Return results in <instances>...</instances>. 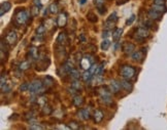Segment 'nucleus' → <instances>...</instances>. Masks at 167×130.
I'll return each instance as SVG.
<instances>
[{
  "label": "nucleus",
  "mask_w": 167,
  "mask_h": 130,
  "mask_svg": "<svg viewBox=\"0 0 167 130\" xmlns=\"http://www.w3.org/2000/svg\"><path fill=\"white\" fill-rule=\"evenodd\" d=\"M120 74H121V76H122L123 79L131 80L132 78H134L135 75H136V70H135V68L132 67V66L125 65L121 68Z\"/></svg>",
  "instance_id": "obj_1"
},
{
  "label": "nucleus",
  "mask_w": 167,
  "mask_h": 130,
  "mask_svg": "<svg viewBox=\"0 0 167 130\" xmlns=\"http://www.w3.org/2000/svg\"><path fill=\"white\" fill-rule=\"evenodd\" d=\"M43 83L40 80H34L31 83H29L28 91L31 94H40L43 93Z\"/></svg>",
  "instance_id": "obj_2"
},
{
  "label": "nucleus",
  "mask_w": 167,
  "mask_h": 130,
  "mask_svg": "<svg viewBox=\"0 0 167 130\" xmlns=\"http://www.w3.org/2000/svg\"><path fill=\"white\" fill-rule=\"evenodd\" d=\"M31 14H29L27 10H18L14 14V22L18 25H24L29 19V16Z\"/></svg>",
  "instance_id": "obj_3"
},
{
  "label": "nucleus",
  "mask_w": 167,
  "mask_h": 130,
  "mask_svg": "<svg viewBox=\"0 0 167 130\" xmlns=\"http://www.w3.org/2000/svg\"><path fill=\"white\" fill-rule=\"evenodd\" d=\"M95 63V58L92 54H86L85 56H82V60L80 62V65L82 69H85V70H88L91 68V66Z\"/></svg>",
  "instance_id": "obj_4"
},
{
  "label": "nucleus",
  "mask_w": 167,
  "mask_h": 130,
  "mask_svg": "<svg viewBox=\"0 0 167 130\" xmlns=\"http://www.w3.org/2000/svg\"><path fill=\"white\" fill-rule=\"evenodd\" d=\"M18 41V34H16V31L14 30H10L6 33V36H5V42H6V44L10 45H14Z\"/></svg>",
  "instance_id": "obj_5"
},
{
  "label": "nucleus",
  "mask_w": 167,
  "mask_h": 130,
  "mask_svg": "<svg viewBox=\"0 0 167 130\" xmlns=\"http://www.w3.org/2000/svg\"><path fill=\"white\" fill-rule=\"evenodd\" d=\"M117 21H118L117 14H115V12H113V14L109 16V18L106 20L105 23H104V29H105V30H111V29L115 27Z\"/></svg>",
  "instance_id": "obj_6"
},
{
  "label": "nucleus",
  "mask_w": 167,
  "mask_h": 130,
  "mask_svg": "<svg viewBox=\"0 0 167 130\" xmlns=\"http://www.w3.org/2000/svg\"><path fill=\"white\" fill-rule=\"evenodd\" d=\"M108 88L111 90V93H119L122 89V86H121L120 81L118 80H111L109 85H108Z\"/></svg>",
  "instance_id": "obj_7"
},
{
  "label": "nucleus",
  "mask_w": 167,
  "mask_h": 130,
  "mask_svg": "<svg viewBox=\"0 0 167 130\" xmlns=\"http://www.w3.org/2000/svg\"><path fill=\"white\" fill-rule=\"evenodd\" d=\"M150 36V31L146 28V27H139L136 30V39H144V38H148Z\"/></svg>",
  "instance_id": "obj_8"
},
{
  "label": "nucleus",
  "mask_w": 167,
  "mask_h": 130,
  "mask_svg": "<svg viewBox=\"0 0 167 130\" xmlns=\"http://www.w3.org/2000/svg\"><path fill=\"white\" fill-rule=\"evenodd\" d=\"M144 49L142 50H137V51H134L133 53H132V60L137 62V63H141L144 58Z\"/></svg>",
  "instance_id": "obj_9"
},
{
  "label": "nucleus",
  "mask_w": 167,
  "mask_h": 130,
  "mask_svg": "<svg viewBox=\"0 0 167 130\" xmlns=\"http://www.w3.org/2000/svg\"><path fill=\"white\" fill-rule=\"evenodd\" d=\"M56 24L58 27H64L67 24V16L65 12H61L56 19Z\"/></svg>",
  "instance_id": "obj_10"
},
{
  "label": "nucleus",
  "mask_w": 167,
  "mask_h": 130,
  "mask_svg": "<svg viewBox=\"0 0 167 130\" xmlns=\"http://www.w3.org/2000/svg\"><path fill=\"white\" fill-rule=\"evenodd\" d=\"M120 83H121V86H122V88L124 90H126L127 92H131L133 90V84L127 79H123V80H120Z\"/></svg>",
  "instance_id": "obj_11"
},
{
  "label": "nucleus",
  "mask_w": 167,
  "mask_h": 130,
  "mask_svg": "<svg viewBox=\"0 0 167 130\" xmlns=\"http://www.w3.org/2000/svg\"><path fill=\"white\" fill-rule=\"evenodd\" d=\"M123 51L127 56H132V53L135 51V45L133 43H125L123 46Z\"/></svg>",
  "instance_id": "obj_12"
},
{
  "label": "nucleus",
  "mask_w": 167,
  "mask_h": 130,
  "mask_svg": "<svg viewBox=\"0 0 167 130\" xmlns=\"http://www.w3.org/2000/svg\"><path fill=\"white\" fill-rule=\"evenodd\" d=\"M78 117L80 119V120H89V119L91 118L89 110L85 109V108L80 109V111H78Z\"/></svg>",
  "instance_id": "obj_13"
},
{
  "label": "nucleus",
  "mask_w": 167,
  "mask_h": 130,
  "mask_svg": "<svg viewBox=\"0 0 167 130\" xmlns=\"http://www.w3.org/2000/svg\"><path fill=\"white\" fill-rule=\"evenodd\" d=\"M148 16L151 20H155V21H159L162 18V14L161 12H156V10L152 9V8L148 12Z\"/></svg>",
  "instance_id": "obj_14"
},
{
  "label": "nucleus",
  "mask_w": 167,
  "mask_h": 130,
  "mask_svg": "<svg viewBox=\"0 0 167 130\" xmlns=\"http://www.w3.org/2000/svg\"><path fill=\"white\" fill-rule=\"evenodd\" d=\"M104 118V114L103 112L100 111V110H96L94 112V114H93V119H94L95 123H100Z\"/></svg>",
  "instance_id": "obj_15"
},
{
  "label": "nucleus",
  "mask_w": 167,
  "mask_h": 130,
  "mask_svg": "<svg viewBox=\"0 0 167 130\" xmlns=\"http://www.w3.org/2000/svg\"><path fill=\"white\" fill-rule=\"evenodd\" d=\"M10 9H12V3L8 2V1H5V2L1 3V10H0V16H2L5 12H10Z\"/></svg>",
  "instance_id": "obj_16"
},
{
  "label": "nucleus",
  "mask_w": 167,
  "mask_h": 130,
  "mask_svg": "<svg viewBox=\"0 0 167 130\" xmlns=\"http://www.w3.org/2000/svg\"><path fill=\"white\" fill-rule=\"evenodd\" d=\"M28 56L30 58L29 60H38V58H39V56H38L37 48H36V47H31V48L29 49Z\"/></svg>",
  "instance_id": "obj_17"
},
{
  "label": "nucleus",
  "mask_w": 167,
  "mask_h": 130,
  "mask_svg": "<svg viewBox=\"0 0 167 130\" xmlns=\"http://www.w3.org/2000/svg\"><path fill=\"white\" fill-rule=\"evenodd\" d=\"M84 102H85V100H84V98L80 96V95H76V96L72 98L73 106H76V107H78V108L82 107V106L84 105Z\"/></svg>",
  "instance_id": "obj_18"
},
{
  "label": "nucleus",
  "mask_w": 167,
  "mask_h": 130,
  "mask_svg": "<svg viewBox=\"0 0 167 130\" xmlns=\"http://www.w3.org/2000/svg\"><path fill=\"white\" fill-rule=\"evenodd\" d=\"M67 41V35H66L65 32H60L58 37H57V43L59 45L65 44V42Z\"/></svg>",
  "instance_id": "obj_19"
},
{
  "label": "nucleus",
  "mask_w": 167,
  "mask_h": 130,
  "mask_svg": "<svg viewBox=\"0 0 167 130\" xmlns=\"http://www.w3.org/2000/svg\"><path fill=\"white\" fill-rule=\"evenodd\" d=\"M93 76H94V75L92 74L91 71L85 70V72L82 73V79L85 82H88V83H89V82L92 80V78H93Z\"/></svg>",
  "instance_id": "obj_20"
},
{
  "label": "nucleus",
  "mask_w": 167,
  "mask_h": 130,
  "mask_svg": "<svg viewBox=\"0 0 167 130\" xmlns=\"http://www.w3.org/2000/svg\"><path fill=\"white\" fill-rule=\"evenodd\" d=\"M123 34V29L122 28H115V30L113 31V39L115 41H118L121 37H122Z\"/></svg>",
  "instance_id": "obj_21"
},
{
  "label": "nucleus",
  "mask_w": 167,
  "mask_h": 130,
  "mask_svg": "<svg viewBox=\"0 0 167 130\" xmlns=\"http://www.w3.org/2000/svg\"><path fill=\"white\" fill-rule=\"evenodd\" d=\"M152 9L163 14V12H166L167 8L166 6H165V4H156V3H154V4L152 5Z\"/></svg>",
  "instance_id": "obj_22"
},
{
  "label": "nucleus",
  "mask_w": 167,
  "mask_h": 130,
  "mask_svg": "<svg viewBox=\"0 0 167 130\" xmlns=\"http://www.w3.org/2000/svg\"><path fill=\"white\" fill-rule=\"evenodd\" d=\"M43 85H45V87H47H47H51V86L54 85L55 82H54V80H53L52 77L47 76V77H45V79H43Z\"/></svg>",
  "instance_id": "obj_23"
},
{
  "label": "nucleus",
  "mask_w": 167,
  "mask_h": 130,
  "mask_svg": "<svg viewBox=\"0 0 167 130\" xmlns=\"http://www.w3.org/2000/svg\"><path fill=\"white\" fill-rule=\"evenodd\" d=\"M69 76L72 80H78L80 77V71L78 69H73L70 73H69Z\"/></svg>",
  "instance_id": "obj_24"
},
{
  "label": "nucleus",
  "mask_w": 167,
  "mask_h": 130,
  "mask_svg": "<svg viewBox=\"0 0 167 130\" xmlns=\"http://www.w3.org/2000/svg\"><path fill=\"white\" fill-rule=\"evenodd\" d=\"M30 66H31V63L29 62V60H24V62H22V63L20 64L19 69L21 71H26L30 68Z\"/></svg>",
  "instance_id": "obj_25"
},
{
  "label": "nucleus",
  "mask_w": 167,
  "mask_h": 130,
  "mask_svg": "<svg viewBox=\"0 0 167 130\" xmlns=\"http://www.w3.org/2000/svg\"><path fill=\"white\" fill-rule=\"evenodd\" d=\"M100 100H101V102L104 104V105H111V102H113L111 95H108V96H100Z\"/></svg>",
  "instance_id": "obj_26"
},
{
  "label": "nucleus",
  "mask_w": 167,
  "mask_h": 130,
  "mask_svg": "<svg viewBox=\"0 0 167 130\" xmlns=\"http://www.w3.org/2000/svg\"><path fill=\"white\" fill-rule=\"evenodd\" d=\"M49 9V12H51V14H57V12H59V5H58L57 2H54L51 4Z\"/></svg>",
  "instance_id": "obj_27"
},
{
  "label": "nucleus",
  "mask_w": 167,
  "mask_h": 130,
  "mask_svg": "<svg viewBox=\"0 0 167 130\" xmlns=\"http://www.w3.org/2000/svg\"><path fill=\"white\" fill-rule=\"evenodd\" d=\"M39 8L40 7L38 6V5H34V6L30 9V14L33 18H35V16H37L38 14H39Z\"/></svg>",
  "instance_id": "obj_28"
},
{
  "label": "nucleus",
  "mask_w": 167,
  "mask_h": 130,
  "mask_svg": "<svg viewBox=\"0 0 167 130\" xmlns=\"http://www.w3.org/2000/svg\"><path fill=\"white\" fill-rule=\"evenodd\" d=\"M109 46H111V41L108 39H104L103 41L101 42V49L102 50H107L108 48H109Z\"/></svg>",
  "instance_id": "obj_29"
},
{
  "label": "nucleus",
  "mask_w": 167,
  "mask_h": 130,
  "mask_svg": "<svg viewBox=\"0 0 167 130\" xmlns=\"http://www.w3.org/2000/svg\"><path fill=\"white\" fill-rule=\"evenodd\" d=\"M45 30H47V28H45V26L40 25L37 28V30H36V34H37V36H43L45 33Z\"/></svg>",
  "instance_id": "obj_30"
},
{
  "label": "nucleus",
  "mask_w": 167,
  "mask_h": 130,
  "mask_svg": "<svg viewBox=\"0 0 167 130\" xmlns=\"http://www.w3.org/2000/svg\"><path fill=\"white\" fill-rule=\"evenodd\" d=\"M68 127H69V129H74V130H76V129H80V124H78V122H76V121H71L70 123H69Z\"/></svg>",
  "instance_id": "obj_31"
},
{
  "label": "nucleus",
  "mask_w": 167,
  "mask_h": 130,
  "mask_svg": "<svg viewBox=\"0 0 167 130\" xmlns=\"http://www.w3.org/2000/svg\"><path fill=\"white\" fill-rule=\"evenodd\" d=\"M71 87H73V88L76 89V90H80V89H82V85H80V83L78 80H73V82L71 83Z\"/></svg>",
  "instance_id": "obj_32"
},
{
  "label": "nucleus",
  "mask_w": 167,
  "mask_h": 130,
  "mask_svg": "<svg viewBox=\"0 0 167 130\" xmlns=\"http://www.w3.org/2000/svg\"><path fill=\"white\" fill-rule=\"evenodd\" d=\"M43 113L45 115H49L51 113H52V108L49 107V106L45 105V106H43Z\"/></svg>",
  "instance_id": "obj_33"
},
{
  "label": "nucleus",
  "mask_w": 167,
  "mask_h": 130,
  "mask_svg": "<svg viewBox=\"0 0 167 130\" xmlns=\"http://www.w3.org/2000/svg\"><path fill=\"white\" fill-rule=\"evenodd\" d=\"M28 129H45V127L39 125V124L35 123V124H31V125L28 127Z\"/></svg>",
  "instance_id": "obj_34"
},
{
  "label": "nucleus",
  "mask_w": 167,
  "mask_h": 130,
  "mask_svg": "<svg viewBox=\"0 0 167 130\" xmlns=\"http://www.w3.org/2000/svg\"><path fill=\"white\" fill-rule=\"evenodd\" d=\"M104 2H105V0H94V4L96 5V7H101L104 5Z\"/></svg>",
  "instance_id": "obj_35"
},
{
  "label": "nucleus",
  "mask_w": 167,
  "mask_h": 130,
  "mask_svg": "<svg viewBox=\"0 0 167 130\" xmlns=\"http://www.w3.org/2000/svg\"><path fill=\"white\" fill-rule=\"evenodd\" d=\"M88 19H89L91 22H93V23L97 22V18L95 16V14H93V12H89V14H88Z\"/></svg>",
  "instance_id": "obj_36"
},
{
  "label": "nucleus",
  "mask_w": 167,
  "mask_h": 130,
  "mask_svg": "<svg viewBox=\"0 0 167 130\" xmlns=\"http://www.w3.org/2000/svg\"><path fill=\"white\" fill-rule=\"evenodd\" d=\"M28 88H29V83H24L20 87V91H28Z\"/></svg>",
  "instance_id": "obj_37"
},
{
  "label": "nucleus",
  "mask_w": 167,
  "mask_h": 130,
  "mask_svg": "<svg viewBox=\"0 0 167 130\" xmlns=\"http://www.w3.org/2000/svg\"><path fill=\"white\" fill-rule=\"evenodd\" d=\"M6 84V77L4 76V74L1 75V81H0V86L3 87V86Z\"/></svg>",
  "instance_id": "obj_38"
},
{
  "label": "nucleus",
  "mask_w": 167,
  "mask_h": 130,
  "mask_svg": "<svg viewBox=\"0 0 167 130\" xmlns=\"http://www.w3.org/2000/svg\"><path fill=\"white\" fill-rule=\"evenodd\" d=\"M111 33V30H105V31H103V33H102V37H103L104 39H106L107 37H109Z\"/></svg>",
  "instance_id": "obj_39"
},
{
  "label": "nucleus",
  "mask_w": 167,
  "mask_h": 130,
  "mask_svg": "<svg viewBox=\"0 0 167 130\" xmlns=\"http://www.w3.org/2000/svg\"><path fill=\"white\" fill-rule=\"evenodd\" d=\"M134 20H135V16H134V14H132L131 18H130V20H128V21H127L126 25H131V24L133 23V22H134Z\"/></svg>",
  "instance_id": "obj_40"
},
{
  "label": "nucleus",
  "mask_w": 167,
  "mask_h": 130,
  "mask_svg": "<svg viewBox=\"0 0 167 130\" xmlns=\"http://www.w3.org/2000/svg\"><path fill=\"white\" fill-rule=\"evenodd\" d=\"M154 3H156V4H165V0H154Z\"/></svg>",
  "instance_id": "obj_41"
},
{
  "label": "nucleus",
  "mask_w": 167,
  "mask_h": 130,
  "mask_svg": "<svg viewBox=\"0 0 167 130\" xmlns=\"http://www.w3.org/2000/svg\"><path fill=\"white\" fill-rule=\"evenodd\" d=\"M80 40H82V42H85V36H84V35L80 36Z\"/></svg>",
  "instance_id": "obj_42"
},
{
  "label": "nucleus",
  "mask_w": 167,
  "mask_h": 130,
  "mask_svg": "<svg viewBox=\"0 0 167 130\" xmlns=\"http://www.w3.org/2000/svg\"><path fill=\"white\" fill-rule=\"evenodd\" d=\"M80 4H85L87 0H80Z\"/></svg>",
  "instance_id": "obj_43"
}]
</instances>
